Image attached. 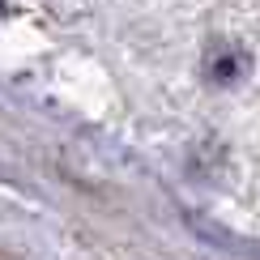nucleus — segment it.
I'll use <instances>...</instances> for the list:
<instances>
[]
</instances>
